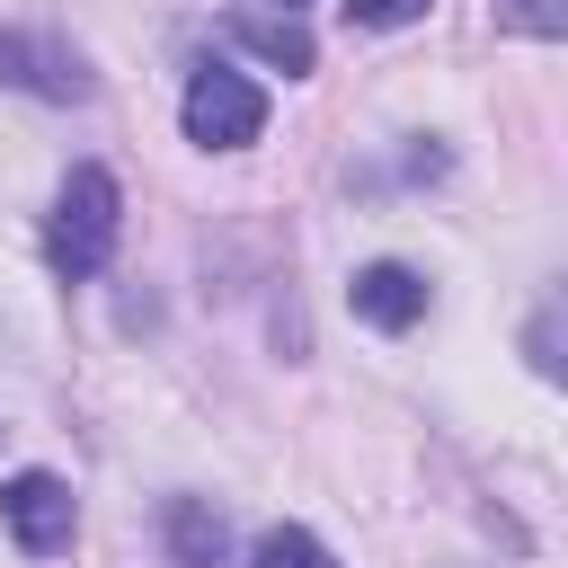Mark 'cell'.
I'll use <instances>...</instances> for the list:
<instances>
[{
	"mask_svg": "<svg viewBox=\"0 0 568 568\" xmlns=\"http://www.w3.org/2000/svg\"><path fill=\"white\" fill-rule=\"evenodd\" d=\"M248 568H337V559L320 550V532H302V524H275V532H257Z\"/></svg>",
	"mask_w": 568,
	"mask_h": 568,
	"instance_id": "cell-8",
	"label": "cell"
},
{
	"mask_svg": "<svg viewBox=\"0 0 568 568\" xmlns=\"http://www.w3.org/2000/svg\"><path fill=\"white\" fill-rule=\"evenodd\" d=\"M0 80L27 89V98H53V106H80V98L98 89L89 62H80V44L36 36V27H0Z\"/></svg>",
	"mask_w": 568,
	"mask_h": 568,
	"instance_id": "cell-4",
	"label": "cell"
},
{
	"mask_svg": "<svg viewBox=\"0 0 568 568\" xmlns=\"http://www.w3.org/2000/svg\"><path fill=\"white\" fill-rule=\"evenodd\" d=\"M115 231H124V195H115V178L98 160H80L62 178V195H53V213H44V266L62 284H89L115 257Z\"/></svg>",
	"mask_w": 568,
	"mask_h": 568,
	"instance_id": "cell-1",
	"label": "cell"
},
{
	"mask_svg": "<svg viewBox=\"0 0 568 568\" xmlns=\"http://www.w3.org/2000/svg\"><path fill=\"white\" fill-rule=\"evenodd\" d=\"M178 115H186V142L195 151H248L266 133V89L248 71H231V62H204L186 80V106Z\"/></svg>",
	"mask_w": 568,
	"mask_h": 568,
	"instance_id": "cell-2",
	"label": "cell"
},
{
	"mask_svg": "<svg viewBox=\"0 0 568 568\" xmlns=\"http://www.w3.org/2000/svg\"><path fill=\"white\" fill-rule=\"evenodd\" d=\"M0 524H9V541H18L27 559H53V550H71V532H80V497H71V479H53V470H18V479H0Z\"/></svg>",
	"mask_w": 568,
	"mask_h": 568,
	"instance_id": "cell-3",
	"label": "cell"
},
{
	"mask_svg": "<svg viewBox=\"0 0 568 568\" xmlns=\"http://www.w3.org/2000/svg\"><path fill=\"white\" fill-rule=\"evenodd\" d=\"M231 44L257 53L266 71H284V80H311V62H320V44L293 9H231Z\"/></svg>",
	"mask_w": 568,
	"mask_h": 568,
	"instance_id": "cell-6",
	"label": "cell"
},
{
	"mask_svg": "<svg viewBox=\"0 0 568 568\" xmlns=\"http://www.w3.org/2000/svg\"><path fill=\"white\" fill-rule=\"evenodd\" d=\"M160 541H169V568H231V524L213 497H169Z\"/></svg>",
	"mask_w": 568,
	"mask_h": 568,
	"instance_id": "cell-7",
	"label": "cell"
},
{
	"mask_svg": "<svg viewBox=\"0 0 568 568\" xmlns=\"http://www.w3.org/2000/svg\"><path fill=\"white\" fill-rule=\"evenodd\" d=\"M284 9H302V0H284Z\"/></svg>",
	"mask_w": 568,
	"mask_h": 568,
	"instance_id": "cell-11",
	"label": "cell"
},
{
	"mask_svg": "<svg viewBox=\"0 0 568 568\" xmlns=\"http://www.w3.org/2000/svg\"><path fill=\"white\" fill-rule=\"evenodd\" d=\"M346 311H355L364 328L399 337V328H417V320H426V275H417V266H399V257H373V266H355Z\"/></svg>",
	"mask_w": 568,
	"mask_h": 568,
	"instance_id": "cell-5",
	"label": "cell"
},
{
	"mask_svg": "<svg viewBox=\"0 0 568 568\" xmlns=\"http://www.w3.org/2000/svg\"><path fill=\"white\" fill-rule=\"evenodd\" d=\"M497 18L506 27H524V36H559L568 18H559V0H497Z\"/></svg>",
	"mask_w": 568,
	"mask_h": 568,
	"instance_id": "cell-10",
	"label": "cell"
},
{
	"mask_svg": "<svg viewBox=\"0 0 568 568\" xmlns=\"http://www.w3.org/2000/svg\"><path fill=\"white\" fill-rule=\"evenodd\" d=\"M426 9H435V0H346V27H373V36H382V27H417Z\"/></svg>",
	"mask_w": 568,
	"mask_h": 568,
	"instance_id": "cell-9",
	"label": "cell"
}]
</instances>
